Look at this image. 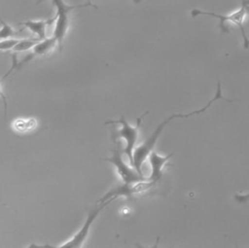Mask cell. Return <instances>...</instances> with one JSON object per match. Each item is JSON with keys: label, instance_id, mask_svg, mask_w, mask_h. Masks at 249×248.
<instances>
[{"label": "cell", "instance_id": "obj_1", "mask_svg": "<svg viewBox=\"0 0 249 248\" xmlns=\"http://www.w3.org/2000/svg\"><path fill=\"white\" fill-rule=\"evenodd\" d=\"M221 99H225L226 101H230L231 102V100L225 98L223 96V93H222V87H221V82L219 81L217 83V89H216V92H215V95L212 99H210L208 101V103L200 108V109H197V110H195V111H192L190 113H176V114H172L170 115L169 117H167L166 119H164L160 124H158V126L156 127V129L152 132V134L140 145L138 146L136 149H134L133 151V167L136 169V171L140 174V175H143L142 174V164L143 162L145 161V159L149 157L150 153L154 150V147L159 139V137L160 136L161 132L163 131L164 127L170 123L172 122L173 120L175 119H180V118H183V119H186V118H189V117H192V116H195V115H199L203 112H205L215 101H218V100H221Z\"/></svg>", "mask_w": 249, "mask_h": 248}, {"label": "cell", "instance_id": "obj_2", "mask_svg": "<svg viewBox=\"0 0 249 248\" xmlns=\"http://www.w3.org/2000/svg\"><path fill=\"white\" fill-rule=\"evenodd\" d=\"M149 112H145L142 114L140 117L137 118L136 120V124L131 125L124 116H122L119 120L117 121H107L104 123V124H120L121 127L116 130L114 133V139L116 138H123L125 142V146L124 148V153L127 156L129 163L133 166V151L135 147V143L138 138V133H139V128L142 124L143 118L148 114Z\"/></svg>", "mask_w": 249, "mask_h": 248}, {"label": "cell", "instance_id": "obj_3", "mask_svg": "<svg viewBox=\"0 0 249 248\" xmlns=\"http://www.w3.org/2000/svg\"><path fill=\"white\" fill-rule=\"evenodd\" d=\"M43 1H50L55 9V21L53 36L56 39L59 50L62 49V43L69 27V16L72 11L78 8L89 7L87 3L80 5H69L64 0H38L37 4Z\"/></svg>", "mask_w": 249, "mask_h": 248}, {"label": "cell", "instance_id": "obj_4", "mask_svg": "<svg viewBox=\"0 0 249 248\" xmlns=\"http://www.w3.org/2000/svg\"><path fill=\"white\" fill-rule=\"evenodd\" d=\"M246 4H249V3H241V7L236 10L235 12H232L229 15H221V14H217V13H214V12H209V11H203V10H200V9H193L191 11V15L193 18H196V17H198V16H209V17H213V18H216L220 20V23H219V27L221 28V30L223 32H227L229 33V28L227 27L226 25V22L230 21V22H232L233 24H235L240 32H241V35H242V38H243V46L245 49H248L249 48V39L245 33V28H244V19H245V17H246V14H247V10H246Z\"/></svg>", "mask_w": 249, "mask_h": 248}, {"label": "cell", "instance_id": "obj_5", "mask_svg": "<svg viewBox=\"0 0 249 248\" xmlns=\"http://www.w3.org/2000/svg\"><path fill=\"white\" fill-rule=\"evenodd\" d=\"M154 185H156L155 182L149 181H140L134 184H126L124 183L122 186L116 187L109 191L106 195H104L97 202L98 203H110L112 200L116 199L119 196H125V197H130L134 195L141 194L150 188H152Z\"/></svg>", "mask_w": 249, "mask_h": 248}, {"label": "cell", "instance_id": "obj_6", "mask_svg": "<svg viewBox=\"0 0 249 248\" xmlns=\"http://www.w3.org/2000/svg\"><path fill=\"white\" fill-rule=\"evenodd\" d=\"M112 156L110 158H106L104 159V160L112 163L116 169L117 172L119 174V176L122 178V180L124 181V183L126 184H134L140 181H145L146 178L143 177V175H140L136 169L133 167L128 166L123 159L122 157V152L121 150L116 147L113 149L112 151Z\"/></svg>", "mask_w": 249, "mask_h": 248}, {"label": "cell", "instance_id": "obj_7", "mask_svg": "<svg viewBox=\"0 0 249 248\" xmlns=\"http://www.w3.org/2000/svg\"><path fill=\"white\" fill-rule=\"evenodd\" d=\"M109 203H101L100 206L92 209L89 214L88 217L84 223V225L82 226V228L69 239L67 240L65 243L59 245L58 247H70V248H78L81 247L84 243V241L87 239L89 233V229L93 223V221L95 220V218L98 216V214L100 213V211Z\"/></svg>", "mask_w": 249, "mask_h": 248}, {"label": "cell", "instance_id": "obj_8", "mask_svg": "<svg viewBox=\"0 0 249 248\" xmlns=\"http://www.w3.org/2000/svg\"><path fill=\"white\" fill-rule=\"evenodd\" d=\"M172 156H173L172 153L167 156H161V155H159L154 150L150 153L149 161H150V165H151V174L148 177L149 181H153L155 183L160 181V179L162 176L163 167L165 166V164L167 163V161L169 160V159Z\"/></svg>", "mask_w": 249, "mask_h": 248}, {"label": "cell", "instance_id": "obj_9", "mask_svg": "<svg viewBox=\"0 0 249 248\" xmlns=\"http://www.w3.org/2000/svg\"><path fill=\"white\" fill-rule=\"evenodd\" d=\"M55 21V16H53L51 18L48 19H28L22 22H19V24L23 25L25 28L30 30L33 34L36 35V37L39 40H43L46 37V29L49 25L52 23H54Z\"/></svg>", "mask_w": 249, "mask_h": 248}, {"label": "cell", "instance_id": "obj_10", "mask_svg": "<svg viewBox=\"0 0 249 248\" xmlns=\"http://www.w3.org/2000/svg\"><path fill=\"white\" fill-rule=\"evenodd\" d=\"M57 45L56 39L52 36L50 38H45L43 40H40L32 49V53L36 55H45L50 53L54 46Z\"/></svg>", "mask_w": 249, "mask_h": 248}, {"label": "cell", "instance_id": "obj_11", "mask_svg": "<svg viewBox=\"0 0 249 248\" xmlns=\"http://www.w3.org/2000/svg\"><path fill=\"white\" fill-rule=\"evenodd\" d=\"M39 39H19L18 42L16 44L14 47L13 51L14 53H21V52H26L31 49L39 42Z\"/></svg>", "mask_w": 249, "mask_h": 248}, {"label": "cell", "instance_id": "obj_12", "mask_svg": "<svg viewBox=\"0 0 249 248\" xmlns=\"http://www.w3.org/2000/svg\"><path fill=\"white\" fill-rule=\"evenodd\" d=\"M0 22H1V27H0V41L1 40H5V39H9L12 38L15 35H18V33H20V31H16L9 23H7L6 21H4L3 19L0 18Z\"/></svg>", "mask_w": 249, "mask_h": 248}, {"label": "cell", "instance_id": "obj_13", "mask_svg": "<svg viewBox=\"0 0 249 248\" xmlns=\"http://www.w3.org/2000/svg\"><path fill=\"white\" fill-rule=\"evenodd\" d=\"M19 39H15V38H9L5 40L0 41V52L8 51V50H13L16 44L18 42Z\"/></svg>", "mask_w": 249, "mask_h": 248}, {"label": "cell", "instance_id": "obj_14", "mask_svg": "<svg viewBox=\"0 0 249 248\" xmlns=\"http://www.w3.org/2000/svg\"><path fill=\"white\" fill-rule=\"evenodd\" d=\"M234 199L238 202V203H245L249 200V193L241 195V194H236L234 195Z\"/></svg>", "mask_w": 249, "mask_h": 248}, {"label": "cell", "instance_id": "obj_15", "mask_svg": "<svg viewBox=\"0 0 249 248\" xmlns=\"http://www.w3.org/2000/svg\"><path fill=\"white\" fill-rule=\"evenodd\" d=\"M4 80V78L2 77V79H0V83L2 82ZM0 97L4 100L3 102H4V109H5V117L7 116V98H6V96H5V94H4V92L2 91V89H1V86H0Z\"/></svg>", "mask_w": 249, "mask_h": 248}, {"label": "cell", "instance_id": "obj_16", "mask_svg": "<svg viewBox=\"0 0 249 248\" xmlns=\"http://www.w3.org/2000/svg\"><path fill=\"white\" fill-rule=\"evenodd\" d=\"M89 7H91V8H94V9H97L98 8V6H96V5H94L92 2H91V0H87V2H86Z\"/></svg>", "mask_w": 249, "mask_h": 248}, {"label": "cell", "instance_id": "obj_17", "mask_svg": "<svg viewBox=\"0 0 249 248\" xmlns=\"http://www.w3.org/2000/svg\"><path fill=\"white\" fill-rule=\"evenodd\" d=\"M132 1H133L134 4H138V3H140L142 0H132Z\"/></svg>", "mask_w": 249, "mask_h": 248}, {"label": "cell", "instance_id": "obj_18", "mask_svg": "<svg viewBox=\"0 0 249 248\" xmlns=\"http://www.w3.org/2000/svg\"><path fill=\"white\" fill-rule=\"evenodd\" d=\"M246 10H247V13H249V4H246Z\"/></svg>", "mask_w": 249, "mask_h": 248}, {"label": "cell", "instance_id": "obj_19", "mask_svg": "<svg viewBox=\"0 0 249 248\" xmlns=\"http://www.w3.org/2000/svg\"><path fill=\"white\" fill-rule=\"evenodd\" d=\"M241 3H249L248 0H241Z\"/></svg>", "mask_w": 249, "mask_h": 248}]
</instances>
